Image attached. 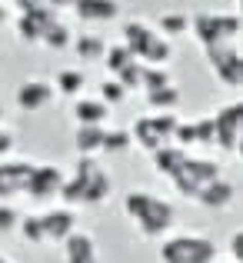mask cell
Returning <instances> with one entry per match:
<instances>
[{
  "mask_svg": "<svg viewBox=\"0 0 243 263\" xmlns=\"http://www.w3.org/2000/svg\"><path fill=\"white\" fill-rule=\"evenodd\" d=\"M123 210H127V217L137 220L140 237H163L173 227V206L166 200L154 197V193H143V190L127 193L123 197Z\"/></svg>",
  "mask_w": 243,
  "mask_h": 263,
  "instance_id": "cell-1",
  "label": "cell"
},
{
  "mask_svg": "<svg viewBox=\"0 0 243 263\" xmlns=\"http://www.w3.org/2000/svg\"><path fill=\"white\" fill-rule=\"evenodd\" d=\"M123 44L130 47V53H134L140 64H166V60H170V44H166L163 37H157L140 20H127V24H123Z\"/></svg>",
  "mask_w": 243,
  "mask_h": 263,
  "instance_id": "cell-2",
  "label": "cell"
},
{
  "mask_svg": "<svg viewBox=\"0 0 243 263\" xmlns=\"http://www.w3.org/2000/svg\"><path fill=\"white\" fill-rule=\"evenodd\" d=\"M190 27L200 44L210 47V44H227V40L237 37L243 30V17H237V13H197L190 20Z\"/></svg>",
  "mask_w": 243,
  "mask_h": 263,
  "instance_id": "cell-3",
  "label": "cell"
},
{
  "mask_svg": "<svg viewBox=\"0 0 243 263\" xmlns=\"http://www.w3.org/2000/svg\"><path fill=\"white\" fill-rule=\"evenodd\" d=\"M217 247L207 237H170L160 247L163 263H213Z\"/></svg>",
  "mask_w": 243,
  "mask_h": 263,
  "instance_id": "cell-4",
  "label": "cell"
},
{
  "mask_svg": "<svg viewBox=\"0 0 243 263\" xmlns=\"http://www.w3.org/2000/svg\"><path fill=\"white\" fill-rule=\"evenodd\" d=\"M177 117H173V110H160L157 117H140V120L134 123V130H130V137H134L137 143H140L143 150H160L163 143H170L173 130H177Z\"/></svg>",
  "mask_w": 243,
  "mask_h": 263,
  "instance_id": "cell-5",
  "label": "cell"
},
{
  "mask_svg": "<svg viewBox=\"0 0 243 263\" xmlns=\"http://www.w3.org/2000/svg\"><path fill=\"white\" fill-rule=\"evenodd\" d=\"M217 177H220L217 163H210V160H193V157H186V160L170 174L173 186H177L180 193H186V197H197V193L203 190L210 180H217Z\"/></svg>",
  "mask_w": 243,
  "mask_h": 263,
  "instance_id": "cell-6",
  "label": "cell"
},
{
  "mask_svg": "<svg viewBox=\"0 0 243 263\" xmlns=\"http://www.w3.org/2000/svg\"><path fill=\"white\" fill-rule=\"evenodd\" d=\"M73 177L80 180V190H83L80 203H103V200H107L110 177L103 174V167H97V163H94V157H80L77 174H73Z\"/></svg>",
  "mask_w": 243,
  "mask_h": 263,
  "instance_id": "cell-7",
  "label": "cell"
},
{
  "mask_svg": "<svg viewBox=\"0 0 243 263\" xmlns=\"http://www.w3.org/2000/svg\"><path fill=\"white\" fill-rule=\"evenodd\" d=\"M217 147L223 150H237L240 137H243V100L230 103V107L217 110Z\"/></svg>",
  "mask_w": 243,
  "mask_h": 263,
  "instance_id": "cell-8",
  "label": "cell"
},
{
  "mask_svg": "<svg viewBox=\"0 0 243 263\" xmlns=\"http://www.w3.org/2000/svg\"><path fill=\"white\" fill-rule=\"evenodd\" d=\"M53 100V87L44 84V80H24L17 90V107L27 110V114H37V110H44L47 103Z\"/></svg>",
  "mask_w": 243,
  "mask_h": 263,
  "instance_id": "cell-9",
  "label": "cell"
},
{
  "mask_svg": "<svg viewBox=\"0 0 243 263\" xmlns=\"http://www.w3.org/2000/svg\"><path fill=\"white\" fill-rule=\"evenodd\" d=\"M60 183H64V174L57 167H33L30 170V183H27V193L33 200H44V197H57Z\"/></svg>",
  "mask_w": 243,
  "mask_h": 263,
  "instance_id": "cell-10",
  "label": "cell"
},
{
  "mask_svg": "<svg viewBox=\"0 0 243 263\" xmlns=\"http://www.w3.org/2000/svg\"><path fill=\"white\" fill-rule=\"evenodd\" d=\"M30 163H0V197H13V193H27L30 183Z\"/></svg>",
  "mask_w": 243,
  "mask_h": 263,
  "instance_id": "cell-11",
  "label": "cell"
},
{
  "mask_svg": "<svg viewBox=\"0 0 243 263\" xmlns=\"http://www.w3.org/2000/svg\"><path fill=\"white\" fill-rule=\"evenodd\" d=\"M44 220V240L47 243H64L67 237L73 233V213L70 210H53V213H47V217H40Z\"/></svg>",
  "mask_w": 243,
  "mask_h": 263,
  "instance_id": "cell-12",
  "label": "cell"
},
{
  "mask_svg": "<svg viewBox=\"0 0 243 263\" xmlns=\"http://www.w3.org/2000/svg\"><path fill=\"white\" fill-rule=\"evenodd\" d=\"M193 200H200L207 210H223V206L233 203V183H227V180L217 177V180H210V183H207Z\"/></svg>",
  "mask_w": 243,
  "mask_h": 263,
  "instance_id": "cell-13",
  "label": "cell"
},
{
  "mask_svg": "<svg viewBox=\"0 0 243 263\" xmlns=\"http://www.w3.org/2000/svg\"><path fill=\"white\" fill-rule=\"evenodd\" d=\"M73 10H77V17H80V20L107 24V20H114L117 13H120V4H117V0H80Z\"/></svg>",
  "mask_w": 243,
  "mask_h": 263,
  "instance_id": "cell-14",
  "label": "cell"
},
{
  "mask_svg": "<svg viewBox=\"0 0 243 263\" xmlns=\"http://www.w3.org/2000/svg\"><path fill=\"white\" fill-rule=\"evenodd\" d=\"M64 247H67V263H97L94 240L87 233H70L64 240Z\"/></svg>",
  "mask_w": 243,
  "mask_h": 263,
  "instance_id": "cell-15",
  "label": "cell"
},
{
  "mask_svg": "<svg viewBox=\"0 0 243 263\" xmlns=\"http://www.w3.org/2000/svg\"><path fill=\"white\" fill-rule=\"evenodd\" d=\"M103 123H80V130H77V150H80V157H94L97 150L103 147Z\"/></svg>",
  "mask_w": 243,
  "mask_h": 263,
  "instance_id": "cell-16",
  "label": "cell"
},
{
  "mask_svg": "<svg viewBox=\"0 0 243 263\" xmlns=\"http://www.w3.org/2000/svg\"><path fill=\"white\" fill-rule=\"evenodd\" d=\"M183 160H186V150L180 147V143H177V147H173V143H163L160 150H154V163H157V170H160V174H166V177H170Z\"/></svg>",
  "mask_w": 243,
  "mask_h": 263,
  "instance_id": "cell-17",
  "label": "cell"
},
{
  "mask_svg": "<svg viewBox=\"0 0 243 263\" xmlns=\"http://www.w3.org/2000/svg\"><path fill=\"white\" fill-rule=\"evenodd\" d=\"M213 73H217L223 84H230V87H243V57L240 53H230L223 64L213 67Z\"/></svg>",
  "mask_w": 243,
  "mask_h": 263,
  "instance_id": "cell-18",
  "label": "cell"
},
{
  "mask_svg": "<svg viewBox=\"0 0 243 263\" xmlns=\"http://www.w3.org/2000/svg\"><path fill=\"white\" fill-rule=\"evenodd\" d=\"M177 103H180V90L173 87V84L157 87V90H147V107H154L157 114H160V110H173Z\"/></svg>",
  "mask_w": 243,
  "mask_h": 263,
  "instance_id": "cell-19",
  "label": "cell"
},
{
  "mask_svg": "<svg viewBox=\"0 0 243 263\" xmlns=\"http://www.w3.org/2000/svg\"><path fill=\"white\" fill-rule=\"evenodd\" d=\"M73 117H77V123H103L107 120V103L103 100H80L73 107Z\"/></svg>",
  "mask_w": 243,
  "mask_h": 263,
  "instance_id": "cell-20",
  "label": "cell"
},
{
  "mask_svg": "<svg viewBox=\"0 0 243 263\" xmlns=\"http://www.w3.org/2000/svg\"><path fill=\"white\" fill-rule=\"evenodd\" d=\"M73 47H77L80 60H100L103 53H107V44H103L100 37H90V33H80V37L73 40Z\"/></svg>",
  "mask_w": 243,
  "mask_h": 263,
  "instance_id": "cell-21",
  "label": "cell"
},
{
  "mask_svg": "<svg viewBox=\"0 0 243 263\" xmlns=\"http://www.w3.org/2000/svg\"><path fill=\"white\" fill-rule=\"evenodd\" d=\"M70 37H73V33H70V27H67L64 20L57 17V20H53V24L44 30V37H40V40H44V44L50 47V50H64V47L70 44Z\"/></svg>",
  "mask_w": 243,
  "mask_h": 263,
  "instance_id": "cell-22",
  "label": "cell"
},
{
  "mask_svg": "<svg viewBox=\"0 0 243 263\" xmlns=\"http://www.w3.org/2000/svg\"><path fill=\"white\" fill-rule=\"evenodd\" d=\"M103 60H107V70H110V73L117 77V73H120V70H123L127 64H134L137 57L130 53V47H127V44H117V47H107V53H103Z\"/></svg>",
  "mask_w": 243,
  "mask_h": 263,
  "instance_id": "cell-23",
  "label": "cell"
},
{
  "mask_svg": "<svg viewBox=\"0 0 243 263\" xmlns=\"http://www.w3.org/2000/svg\"><path fill=\"white\" fill-rule=\"evenodd\" d=\"M166 84H173V77L163 70V64H143V77H140L143 90H157V87H166Z\"/></svg>",
  "mask_w": 243,
  "mask_h": 263,
  "instance_id": "cell-24",
  "label": "cell"
},
{
  "mask_svg": "<svg viewBox=\"0 0 243 263\" xmlns=\"http://www.w3.org/2000/svg\"><path fill=\"white\" fill-rule=\"evenodd\" d=\"M186 27H190V17H186V13H163L160 17L163 37H180V33H186Z\"/></svg>",
  "mask_w": 243,
  "mask_h": 263,
  "instance_id": "cell-25",
  "label": "cell"
},
{
  "mask_svg": "<svg viewBox=\"0 0 243 263\" xmlns=\"http://www.w3.org/2000/svg\"><path fill=\"white\" fill-rule=\"evenodd\" d=\"M134 143V137H130V130H110V134H103V147L107 154H123V150Z\"/></svg>",
  "mask_w": 243,
  "mask_h": 263,
  "instance_id": "cell-26",
  "label": "cell"
},
{
  "mask_svg": "<svg viewBox=\"0 0 243 263\" xmlns=\"http://www.w3.org/2000/svg\"><path fill=\"white\" fill-rule=\"evenodd\" d=\"M80 87H83V73L80 70H60L57 73V90L60 93L73 97V93H80Z\"/></svg>",
  "mask_w": 243,
  "mask_h": 263,
  "instance_id": "cell-27",
  "label": "cell"
},
{
  "mask_svg": "<svg viewBox=\"0 0 243 263\" xmlns=\"http://www.w3.org/2000/svg\"><path fill=\"white\" fill-rule=\"evenodd\" d=\"M20 233H24V240H30V243H47L44 240V220L40 217H24L20 220Z\"/></svg>",
  "mask_w": 243,
  "mask_h": 263,
  "instance_id": "cell-28",
  "label": "cell"
},
{
  "mask_svg": "<svg viewBox=\"0 0 243 263\" xmlns=\"http://www.w3.org/2000/svg\"><path fill=\"white\" fill-rule=\"evenodd\" d=\"M100 100L107 103V107H110V103H123V100H127V87H123L117 77H114V80H107V84L100 87Z\"/></svg>",
  "mask_w": 243,
  "mask_h": 263,
  "instance_id": "cell-29",
  "label": "cell"
},
{
  "mask_svg": "<svg viewBox=\"0 0 243 263\" xmlns=\"http://www.w3.org/2000/svg\"><path fill=\"white\" fill-rule=\"evenodd\" d=\"M193 127H197V143L217 147V120H213V117H203V120H197Z\"/></svg>",
  "mask_w": 243,
  "mask_h": 263,
  "instance_id": "cell-30",
  "label": "cell"
},
{
  "mask_svg": "<svg viewBox=\"0 0 243 263\" xmlns=\"http://www.w3.org/2000/svg\"><path fill=\"white\" fill-rule=\"evenodd\" d=\"M140 77H143V64L140 60H134V64H127L120 73H117V80H120L127 90H134V87H140Z\"/></svg>",
  "mask_w": 243,
  "mask_h": 263,
  "instance_id": "cell-31",
  "label": "cell"
},
{
  "mask_svg": "<svg viewBox=\"0 0 243 263\" xmlns=\"http://www.w3.org/2000/svg\"><path fill=\"white\" fill-rule=\"evenodd\" d=\"M13 227H20V213L10 203H0V233H10Z\"/></svg>",
  "mask_w": 243,
  "mask_h": 263,
  "instance_id": "cell-32",
  "label": "cell"
},
{
  "mask_svg": "<svg viewBox=\"0 0 243 263\" xmlns=\"http://www.w3.org/2000/svg\"><path fill=\"white\" fill-rule=\"evenodd\" d=\"M173 140H177L180 147H190V143H197V127H193V123H177V130H173Z\"/></svg>",
  "mask_w": 243,
  "mask_h": 263,
  "instance_id": "cell-33",
  "label": "cell"
},
{
  "mask_svg": "<svg viewBox=\"0 0 243 263\" xmlns=\"http://www.w3.org/2000/svg\"><path fill=\"white\" fill-rule=\"evenodd\" d=\"M230 253H233V257H237V263H243V230H240L237 237L230 240Z\"/></svg>",
  "mask_w": 243,
  "mask_h": 263,
  "instance_id": "cell-34",
  "label": "cell"
},
{
  "mask_svg": "<svg viewBox=\"0 0 243 263\" xmlns=\"http://www.w3.org/2000/svg\"><path fill=\"white\" fill-rule=\"evenodd\" d=\"M13 150V134H7V130H0V157L10 154Z\"/></svg>",
  "mask_w": 243,
  "mask_h": 263,
  "instance_id": "cell-35",
  "label": "cell"
},
{
  "mask_svg": "<svg viewBox=\"0 0 243 263\" xmlns=\"http://www.w3.org/2000/svg\"><path fill=\"white\" fill-rule=\"evenodd\" d=\"M44 4H50L53 10H73V7H77L80 0H44Z\"/></svg>",
  "mask_w": 243,
  "mask_h": 263,
  "instance_id": "cell-36",
  "label": "cell"
},
{
  "mask_svg": "<svg viewBox=\"0 0 243 263\" xmlns=\"http://www.w3.org/2000/svg\"><path fill=\"white\" fill-rule=\"evenodd\" d=\"M0 24H7V10H4V7H0Z\"/></svg>",
  "mask_w": 243,
  "mask_h": 263,
  "instance_id": "cell-37",
  "label": "cell"
},
{
  "mask_svg": "<svg viewBox=\"0 0 243 263\" xmlns=\"http://www.w3.org/2000/svg\"><path fill=\"white\" fill-rule=\"evenodd\" d=\"M237 154L243 157V137H240V143H237Z\"/></svg>",
  "mask_w": 243,
  "mask_h": 263,
  "instance_id": "cell-38",
  "label": "cell"
},
{
  "mask_svg": "<svg viewBox=\"0 0 243 263\" xmlns=\"http://www.w3.org/2000/svg\"><path fill=\"white\" fill-rule=\"evenodd\" d=\"M240 7H243V0H240Z\"/></svg>",
  "mask_w": 243,
  "mask_h": 263,
  "instance_id": "cell-39",
  "label": "cell"
},
{
  "mask_svg": "<svg viewBox=\"0 0 243 263\" xmlns=\"http://www.w3.org/2000/svg\"><path fill=\"white\" fill-rule=\"evenodd\" d=\"M0 263H4V260H0Z\"/></svg>",
  "mask_w": 243,
  "mask_h": 263,
  "instance_id": "cell-40",
  "label": "cell"
}]
</instances>
